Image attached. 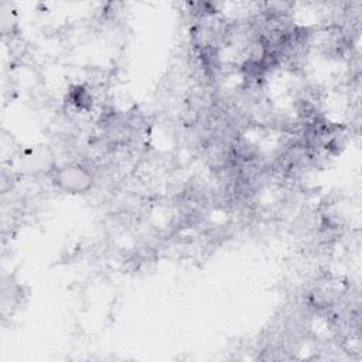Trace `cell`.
Segmentation results:
<instances>
[{
  "instance_id": "cell-1",
  "label": "cell",
  "mask_w": 362,
  "mask_h": 362,
  "mask_svg": "<svg viewBox=\"0 0 362 362\" xmlns=\"http://www.w3.org/2000/svg\"><path fill=\"white\" fill-rule=\"evenodd\" d=\"M55 187L66 194H83L93 185L92 174L79 164H66L54 173Z\"/></svg>"
}]
</instances>
